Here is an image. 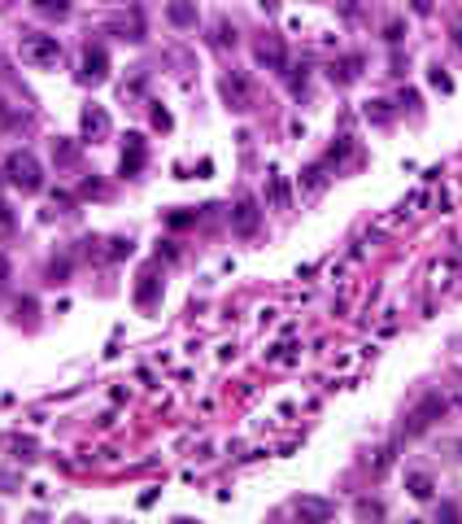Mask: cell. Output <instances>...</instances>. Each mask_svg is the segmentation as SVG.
I'll use <instances>...</instances> for the list:
<instances>
[{
	"instance_id": "cb8c5ba5",
	"label": "cell",
	"mask_w": 462,
	"mask_h": 524,
	"mask_svg": "<svg viewBox=\"0 0 462 524\" xmlns=\"http://www.w3.org/2000/svg\"><path fill=\"white\" fill-rule=\"evenodd\" d=\"M432 88H440V92H449V88H454V79H449V75H445V70H440V66H436V70H432Z\"/></svg>"
},
{
	"instance_id": "ba28073f",
	"label": "cell",
	"mask_w": 462,
	"mask_h": 524,
	"mask_svg": "<svg viewBox=\"0 0 462 524\" xmlns=\"http://www.w3.org/2000/svg\"><path fill=\"white\" fill-rule=\"evenodd\" d=\"M109 136V114L101 105H88L83 109V144H101Z\"/></svg>"
},
{
	"instance_id": "52a82bcc",
	"label": "cell",
	"mask_w": 462,
	"mask_h": 524,
	"mask_svg": "<svg viewBox=\"0 0 462 524\" xmlns=\"http://www.w3.org/2000/svg\"><path fill=\"white\" fill-rule=\"evenodd\" d=\"M157 298H161V275H157V267H144L140 271V284H136V306L140 310H153Z\"/></svg>"
},
{
	"instance_id": "8992f818",
	"label": "cell",
	"mask_w": 462,
	"mask_h": 524,
	"mask_svg": "<svg viewBox=\"0 0 462 524\" xmlns=\"http://www.w3.org/2000/svg\"><path fill=\"white\" fill-rule=\"evenodd\" d=\"M257 223H262V210L253 196H240V206L231 210V227H236V236H253L257 232Z\"/></svg>"
},
{
	"instance_id": "7402d4cb",
	"label": "cell",
	"mask_w": 462,
	"mask_h": 524,
	"mask_svg": "<svg viewBox=\"0 0 462 524\" xmlns=\"http://www.w3.org/2000/svg\"><path fill=\"white\" fill-rule=\"evenodd\" d=\"M74 144H53V162H57V167H70V162H74Z\"/></svg>"
},
{
	"instance_id": "2e32d148",
	"label": "cell",
	"mask_w": 462,
	"mask_h": 524,
	"mask_svg": "<svg viewBox=\"0 0 462 524\" xmlns=\"http://www.w3.org/2000/svg\"><path fill=\"white\" fill-rule=\"evenodd\" d=\"M271 206L275 210H288V184H284V175H271Z\"/></svg>"
},
{
	"instance_id": "83f0119b",
	"label": "cell",
	"mask_w": 462,
	"mask_h": 524,
	"mask_svg": "<svg viewBox=\"0 0 462 524\" xmlns=\"http://www.w3.org/2000/svg\"><path fill=\"white\" fill-rule=\"evenodd\" d=\"M153 127H161V131H170V114H166V109H153Z\"/></svg>"
},
{
	"instance_id": "30bf717a",
	"label": "cell",
	"mask_w": 462,
	"mask_h": 524,
	"mask_svg": "<svg viewBox=\"0 0 462 524\" xmlns=\"http://www.w3.org/2000/svg\"><path fill=\"white\" fill-rule=\"evenodd\" d=\"M257 61L262 66H266V70H275V75H284V44H279V36H266V40H262L257 44Z\"/></svg>"
},
{
	"instance_id": "d4e9b609",
	"label": "cell",
	"mask_w": 462,
	"mask_h": 524,
	"mask_svg": "<svg viewBox=\"0 0 462 524\" xmlns=\"http://www.w3.org/2000/svg\"><path fill=\"white\" fill-rule=\"evenodd\" d=\"M296 511H305V516H327L332 507H323V502H296Z\"/></svg>"
},
{
	"instance_id": "1f68e13d",
	"label": "cell",
	"mask_w": 462,
	"mask_h": 524,
	"mask_svg": "<svg viewBox=\"0 0 462 524\" xmlns=\"http://www.w3.org/2000/svg\"><path fill=\"white\" fill-rule=\"evenodd\" d=\"M454 44H458V48H462V18H458V22H454Z\"/></svg>"
},
{
	"instance_id": "4dcf8cb0",
	"label": "cell",
	"mask_w": 462,
	"mask_h": 524,
	"mask_svg": "<svg viewBox=\"0 0 462 524\" xmlns=\"http://www.w3.org/2000/svg\"><path fill=\"white\" fill-rule=\"evenodd\" d=\"M5 280H9V262L0 258V288H5Z\"/></svg>"
},
{
	"instance_id": "44dd1931",
	"label": "cell",
	"mask_w": 462,
	"mask_h": 524,
	"mask_svg": "<svg viewBox=\"0 0 462 524\" xmlns=\"http://www.w3.org/2000/svg\"><path fill=\"white\" fill-rule=\"evenodd\" d=\"M65 275H70V262H48V284H65Z\"/></svg>"
},
{
	"instance_id": "9c48e42d",
	"label": "cell",
	"mask_w": 462,
	"mask_h": 524,
	"mask_svg": "<svg viewBox=\"0 0 462 524\" xmlns=\"http://www.w3.org/2000/svg\"><path fill=\"white\" fill-rule=\"evenodd\" d=\"M144 157H148V149H144V136H140V131H131V136H127V149H122V175H140L144 171Z\"/></svg>"
},
{
	"instance_id": "484cf974",
	"label": "cell",
	"mask_w": 462,
	"mask_h": 524,
	"mask_svg": "<svg viewBox=\"0 0 462 524\" xmlns=\"http://www.w3.org/2000/svg\"><path fill=\"white\" fill-rule=\"evenodd\" d=\"M13 227V210H9V201H0V232H9Z\"/></svg>"
},
{
	"instance_id": "7a4b0ae2",
	"label": "cell",
	"mask_w": 462,
	"mask_h": 524,
	"mask_svg": "<svg viewBox=\"0 0 462 524\" xmlns=\"http://www.w3.org/2000/svg\"><path fill=\"white\" fill-rule=\"evenodd\" d=\"M5 179H9L13 188H22V192H40V188H44V171H40V162L31 157L26 149L9 153V162H5Z\"/></svg>"
},
{
	"instance_id": "d6a6232c",
	"label": "cell",
	"mask_w": 462,
	"mask_h": 524,
	"mask_svg": "<svg viewBox=\"0 0 462 524\" xmlns=\"http://www.w3.org/2000/svg\"><path fill=\"white\" fill-rule=\"evenodd\" d=\"M458 450H462V446H458Z\"/></svg>"
},
{
	"instance_id": "7c38bea8",
	"label": "cell",
	"mask_w": 462,
	"mask_h": 524,
	"mask_svg": "<svg viewBox=\"0 0 462 524\" xmlns=\"http://www.w3.org/2000/svg\"><path fill=\"white\" fill-rule=\"evenodd\" d=\"M170 22L175 26H196V18H201V13H196V0H170Z\"/></svg>"
},
{
	"instance_id": "ac0fdd59",
	"label": "cell",
	"mask_w": 462,
	"mask_h": 524,
	"mask_svg": "<svg viewBox=\"0 0 462 524\" xmlns=\"http://www.w3.org/2000/svg\"><path fill=\"white\" fill-rule=\"evenodd\" d=\"M131 254H136V240H131V236H113V240H109V258H113V262L131 258Z\"/></svg>"
},
{
	"instance_id": "5b68a950",
	"label": "cell",
	"mask_w": 462,
	"mask_h": 524,
	"mask_svg": "<svg viewBox=\"0 0 462 524\" xmlns=\"http://www.w3.org/2000/svg\"><path fill=\"white\" fill-rule=\"evenodd\" d=\"M79 79H83V84H105L109 79V57H105V48L101 44H88L83 48V70H79Z\"/></svg>"
},
{
	"instance_id": "6da1fadb",
	"label": "cell",
	"mask_w": 462,
	"mask_h": 524,
	"mask_svg": "<svg viewBox=\"0 0 462 524\" xmlns=\"http://www.w3.org/2000/svg\"><path fill=\"white\" fill-rule=\"evenodd\" d=\"M18 53H22L26 66H40V70H48V66L61 61V40H57V36H40V31H22Z\"/></svg>"
},
{
	"instance_id": "9a60e30c",
	"label": "cell",
	"mask_w": 462,
	"mask_h": 524,
	"mask_svg": "<svg viewBox=\"0 0 462 524\" xmlns=\"http://www.w3.org/2000/svg\"><path fill=\"white\" fill-rule=\"evenodd\" d=\"M13 323H35V298H22V302H13Z\"/></svg>"
},
{
	"instance_id": "277c9868",
	"label": "cell",
	"mask_w": 462,
	"mask_h": 524,
	"mask_svg": "<svg viewBox=\"0 0 462 524\" xmlns=\"http://www.w3.org/2000/svg\"><path fill=\"white\" fill-rule=\"evenodd\" d=\"M445 406H449V402H445L440 393H427V398H423V402L415 406V411L406 415V433H410V437H415V433H423L427 424H436V419L445 415Z\"/></svg>"
},
{
	"instance_id": "5bb4252c",
	"label": "cell",
	"mask_w": 462,
	"mask_h": 524,
	"mask_svg": "<svg viewBox=\"0 0 462 524\" xmlns=\"http://www.w3.org/2000/svg\"><path fill=\"white\" fill-rule=\"evenodd\" d=\"M31 9L44 13V18H70V0H31Z\"/></svg>"
},
{
	"instance_id": "8fae6325",
	"label": "cell",
	"mask_w": 462,
	"mask_h": 524,
	"mask_svg": "<svg viewBox=\"0 0 462 524\" xmlns=\"http://www.w3.org/2000/svg\"><path fill=\"white\" fill-rule=\"evenodd\" d=\"M406 489H410V498H419V502H427V498L436 494V481L427 477V472H410V477H406Z\"/></svg>"
},
{
	"instance_id": "3957f363",
	"label": "cell",
	"mask_w": 462,
	"mask_h": 524,
	"mask_svg": "<svg viewBox=\"0 0 462 524\" xmlns=\"http://www.w3.org/2000/svg\"><path fill=\"white\" fill-rule=\"evenodd\" d=\"M223 101H227V109H236V114H249L253 109V88H249V79H244L240 70H231V75H223Z\"/></svg>"
},
{
	"instance_id": "603a6c76",
	"label": "cell",
	"mask_w": 462,
	"mask_h": 524,
	"mask_svg": "<svg viewBox=\"0 0 462 524\" xmlns=\"http://www.w3.org/2000/svg\"><path fill=\"white\" fill-rule=\"evenodd\" d=\"M188 223H196L192 210H175V215H166V227H188Z\"/></svg>"
},
{
	"instance_id": "e0dca14e",
	"label": "cell",
	"mask_w": 462,
	"mask_h": 524,
	"mask_svg": "<svg viewBox=\"0 0 462 524\" xmlns=\"http://www.w3.org/2000/svg\"><path fill=\"white\" fill-rule=\"evenodd\" d=\"M214 44L218 48H236V26H231L227 18H218V26H214Z\"/></svg>"
},
{
	"instance_id": "4316f807",
	"label": "cell",
	"mask_w": 462,
	"mask_h": 524,
	"mask_svg": "<svg viewBox=\"0 0 462 524\" xmlns=\"http://www.w3.org/2000/svg\"><path fill=\"white\" fill-rule=\"evenodd\" d=\"M358 516H384V507L379 502H358Z\"/></svg>"
},
{
	"instance_id": "d6986e66",
	"label": "cell",
	"mask_w": 462,
	"mask_h": 524,
	"mask_svg": "<svg viewBox=\"0 0 462 524\" xmlns=\"http://www.w3.org/2000/svg\"><path fill=\"white\" fill-rule=\"evenodd\" d=\"M367 118H371V123H379V127H384V123H392V109H388V101H367Z\"/></svg>"
},
{
	"instance_id": "ffe728a7",
	"label": "cell",
	"mask_w": 462,
	"mask_h": 524,
	"mask_svg": "<svg viewBox=\"0 0 462 524\" xmlns=\"http://www.w3.org/2000/svg\"><path fill=\"white\" fill-rule=\"evenodd\" d=\"M9 446H13L18 458H35V441H31V437H9Z\"/></svg>"
},
{
	"instance_id": "f1b7e54d",
	"label": "cell",
	"mask_w": 462,
	"mask_h": 524,
	"mask_svg": "<svg viewBox=\"0 0 462 524\" xmlns=\"http://www.w3.org/2000/svg\"><path fill=\"white\" fill-rule=\"evenodd\" d=\"M401 31H406L401 22H388V36H384V40H388V44H397V40H401Z\"/></svg>"
},
{
	"instance_id": "f546056e",
	"label": "cell",
	"mask_w": 462,
	"mask_h": 524,
	"mask_svg": "<svg viewBox=\"0 0 462 524\" xmlns=\"http://www.w3.org/2000/svg\"><path fill=\"white\" fill-rule=\"evenodd\" d=\"M262 9H266L271 18H275V13H279V0H262Z\"/></svg>"
},
{
	"instance_id": "4fadbf2b",
	"label": "cell",
	"mask_w": 462,
	"mask_h": 524,
	"mask_svg": "<svg viewBox=\"0 0 462 524\" xmlns=\"http://www.w3.org/2000/svg\"><path fill=\"white\" fill-rule=\"evenodd\" d=\"M332 84H353V79L362 75V57H344V61H332Z\"/></svg>"
}]
</instances>
